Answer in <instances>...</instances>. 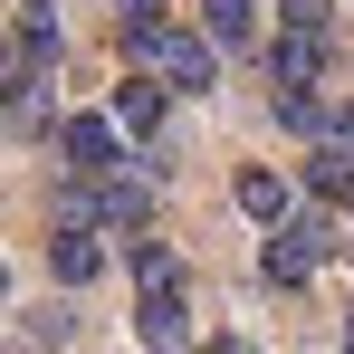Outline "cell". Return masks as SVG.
<instances>
[{
	"label": "cell",
	"instance_id": "obj_6",
	"mask_svg": "<svg viewBox=\"0 0 354 354\" xmlns=\"http://www.w3.org/2000/svg\"><path fill=\"white\" fill-rule=\"evenodd\" d=\"M163 106H173V86H163L153 67H134V77L115 86V124L134 134V144H163Z\"/></svg>",
	"mask_w": 354,
	"mask_h": 354
},
{
	"label": "cell",
	"instance_id": "obj_3",
	"mask_svg": "<svg viewBox=\"0 0 354 354\" xmlns=\"http://www.w3.org/2000/svg\"><path fill=\"white\" fill-rule=\"evenodd\" d=\"M58 163H67L77 182L124 173V124H115V115H67V124H58Z\"/></svg>",
	"mask_w": 354,
	"mask_h": 354
},
{
	"label": "cell",
	"instance_id": "obj_1",
	"mask_svg": "<svg viewBox=\"0 0 354 354\" xmlns=\"http://www.w3.org/2000/svg\"><path fill=\"white\" fill-rule=\"evenodd\" d=\"M115 48L134 67H153L173 96H211L221 86V39L211 29H173L163 0H115Z\"/></svg>",
	"mask_w": 354,
	"mask_h": 354
},
{
	"label": "cell",
	"instance_id": "obj_5",
	"mask_svg": "<svg viewBox=\"0 0 354 354\" xmlns=\"http://www.w3.org/2000/svg\"><path fill=\"white\" fill-rule=\"evenodd\" d=\"M134 335H144V345H192V306H182V278H153V288H134Z\"/></svg>",
	"mask_w": 354,
	"mask_h": 354
},
{
	"label": "cell",
	"instance_id": "obj_11",
	"mask_svg": "<svg viewBox=\"0 0 354 354\" xmlns=\"http://www.w3.org/2000/svg\"><path fill=\"white\" fill-rule=\"evenodd\" d=\"M19 58L58 67V10H48V0H29V10H19Z\"/></svg>",
	"mask_w": 354,
	"mask_h": 354
},
{
	"label": "cell",
	"instance_id": "obj_7",
	"mask_svg": "<svg viewBox=\"0 0 354 354\" xmlns=\"http://www.w3.org/2000/svg\"><path fill=\"white\" fill-rule=\"evenodd\" d=\"M326 67H335V39H316V29H278V48H268V77L326 86Z\"/></svg>",
	"mask_w": 354,
	"mask_h": 354
},
{
	"label": "cell",
	"instance_id": "obj_4",
	"mask_svg": "<svg viewBox=\"0 0 354 354\" xmlns=\"http://www.w3.org/2000/svg\"><path fill=\"white\" fill-rule=\"evenodd\" d=\"M96 268H106V221L58 211V230H48V278H58V288H86Z\"/></svg>",
	"mask_w": 354,
	"mask_h": 354
},
{
	"label": "cell",
	"instance_id": "obj_8",
	"mask_svg": "<svg viewBox=\"0 0 354 354\" xmlns=\"http://www.w3.org/2000/svg\"><path fill=\"white\" fill-rule=\"evenodd\" d=\"M268 106H278L288 134H335V106H326L316 86H297V77H268Z\"/></svg>",
	"mask_w": 354,
	"mask_h": 354
},
{
	"label": "cell",
	"instance_id": "obj_14",
	"mask_svg": "<svg viewBox=\"0 0 354 354\" xmlns=\"http://www.w3.org/2000/svg\"><path fill=\"white\" fill-rule=\"evenodd\" d=\"M0 297H10V268H0Z\"/></svg>",
	"mask_w": 354,
	"mask_h": 354
},
{
	"label": "cell",
	"instance_id": "obj_9",
	"mask_svg": "<svg viewBox=\"0 0 354 354\" xmlns=\"http://www.w3.org/2000/svg\"><path fill=\"white\" fill-rule=\"evenodd\" d=\"M230 201L249 211V221H288V211H297V201H288V182L268 173V163H249V173L230 182Z\"/></svg>",
	"mask_w": 354,
	"mask_h": 354
},
{
	"label": "cell",
	"instance_id": "obj_10",
	"mask_svg": "<svg viewBox=\"0 0 354 354\" xmlns=\"http://www.w3.org/2000/svg\"><path fill=\"white\" fill-rule=\"evenodd\" d=\"M201 29H211L221 48H249V39H259V0H201Z\"/></svg>",
	"mask_w": 354,
	"mask_h": 354
},
{
	"label": "cell",
	"instance_id": "obj_2",
	"mask_svg": "<svg viewBox=\"0 0 354 354\" xmlns=\"http://www.w3.org/2000/svg\"><path fill=\"white\" fill-rule=\"evenodd\" d=\"M326 259H335V221H326V211H288V221H268L259 278H268V288H306Z\"/></svg>",
	"mask_w": 354,
	"mask_h": 354
},
{
	"label": "cell",
	"instance_id": "obj_15",
	"mask_svg": "<svg viewBox=\"0 0 354 354\" xmlns=\"http://www.w3.org/2000/svg\"><path fill=\"white\" fill-rule=\"evenodd\" d=\"M0 77H10V48H0Z\"/></svg>",
	"mask_w": 354,
	"mask_h": 354
},
{
	"label": "cell",
	"instance_id": "obj_13",
	"mask_svg": "<svg viewBox=\"0 0 354 354\" xmlns=\"http://www.w3.org/2000/svg\"><path fill=\"white\" fill-rule=\"evenodd\" d=\"M278 29H316V39H335V0H278Z\"/></svg>",
	"mask_w": 354,
	"mask_h": 354
},
{
	"label": "cell",
	"instance_id": "obj_12",
	"mask_svg": "<svg viewBox=\"0 0 354 354\" xmlns=\"http://www.w3.org/2000/svg\"><path fill=\"white\" fill-rule=\"evenodd\" d=\"M124 268H134V288H153V278H182V259L163 249V239H144V230H124Z\"/></svg>",
	"mask_w": 354,
	"mask_h": 354
}]
</instances>
